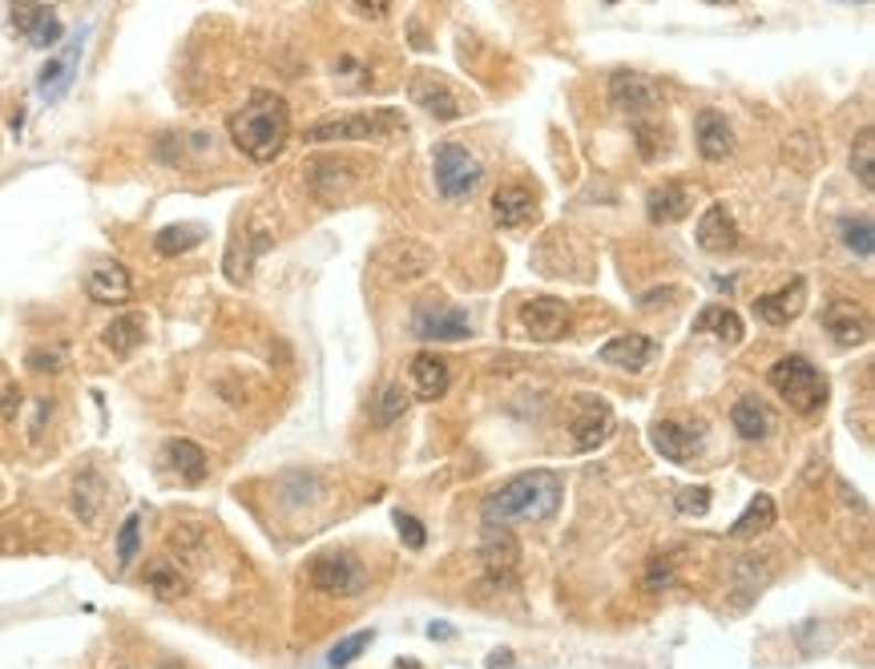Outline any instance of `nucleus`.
Listing matches in <instances>:
<instances>
[{
  "mask_svg": "<svg viewBox=\"0 0 875 669\" xmlns=\"http://www.w3.org/2000/svg\"><path fill=\"white\" fill-rule=\"evenodd\" d=\"M287 138H291V109L270 89H255L231 118V141L250 162H275Z\"/></svg>",
  "mask_w": 875,
  "mask_h": 669,
  "instance_id": "obj_1",
  "label": "nucleus"
},
{
  "mask_svg": "<svg viewBox=\"0 0 875 669\" xmlns=\"http://www.w3.org/2000/svg\"><path fill=\"white\" fill-rule=\"evenodd\" d=\"M561 476L548 468H533L501 484L484 500V525H516V520H548L561 508Z\"/></svg>",
  "mask_w": 875,
  "mask_h": 669,
  "instance_id": "obj_2",
  "label": "nucleus"
},
{
  "mask_svg": "<svg viewBox=\"0 0 875 669\" xmlns=\"http://www.w3.org/2000/svg\"><path fill=\"white\" fill-rule=\"evenodd\" d=\"M770 388L799 416H815L828 403V379L807 355H782L779 364L770 367Z\"/></svg>",
  "mask_w": 875,
  "mask_h": 669,
  "instance_id": "obj_3",
  "label": "nucleus"
},
{
  "mask_svg": "<svg viewBox=\"0 0 875 669\" xmlns=\"http://www.w3.org/2000/svg\"><path fill=\"white\" fill-rule=\"evenodd\" d=\"M392 130H399V118L392 109H372V114H343V118H323L307 126L303 141L328 145V141H380Z\"/></svg>",
  "mask_w": 875,
  "mask_h": 669,
  "instance_id": "obj_4",
  "label": "nucleus"
},
{
  "mask_svg": "<svg viewBox=\"0 0 875 669\" xmlns=\"http://www.w3.org/2000/svg\"><path fill=\"white\" fill-rule=\"evenodd\" d=\"M480 177H484V165L460 141H440L436 145V190H440L444 198L452 202L468 198L480 186Z\"/></svg>",
  "mask_w": 875,
  "mask_h": 669,
  "instance_id": "obj_5",
  "label": "nucleus"
},
{
  "mask_svg": "<svg viewBox=\"0 0 875 669\" xmlns=\"http://www.w3.org/2000/svg\"><path fill=\"white\" fill-rule=\"evenodd\" d=\"M408 97H412V106L424 109V114L436 121H460L468 114V101L460 97V89H456L448 77H440V73H428V69L412 73Z\"/></svg>",
  "mask_w": 875,
  "mask_h": 669,
  "instance_id": "obj_6",
  "label": "nucleus"
},
{
  "mask_svg": "<svg viewBox=\"0 0 875 669\" xmlns=\"http://www.w3.org/2000/svg\"><path fill=\"white\" fill-rule=\"evenodd\" d=\"M609 106L626 114L630 121H642V118H654L658 109H662V94H658V85L642 73H630L621 69L609 77Z\"/></svg>",
  "mask_w": 875,
  "mask_h": 669,
  "instance_id": "obj_7",
  "label": "nucleus"
},
{
  "mask_svg": "<svg viewBox=\"0 0 875 669\" xmlns=\"http://www.w3.org/2000/svg\"><path fill=\"white\" fill-rule=\"evenodd\" d=\"M412 331L420 335V339H436V343H460L472 335V323H468L465 311H456V306H444L433 303V299H424V303L412 306Z\"/></svg>",
  "mask_w": 875,
  "mask_h": 669,
  "instance_id": "obj_8",
  "label": "nucleus"
},
{
  "mask_svg": "<svg viewBox=\"0 0 875 669\" xmlns=\"http://www.w3.org/2000/svg\"><path fill=\"white\" fill-rule=\"evenodd\" d=\"M363 569L351 552H319L316 564H311V585L319 593H331V597H355L363 589Z\"/></svg>",
  "mask_w": 875,
  "mask_h": 669,
  "instance_id": "obj_9",
  "label": "nucleus"
},
{
  "mask_svg": "<svg viewBox=\"0 0 875 669\" xmlns=\"http://www.w3.org/2000/svg\"><path fill=\"white\" fill-rule=\"evenodd\" d=\"M9 21L33 48H53L61 41V33H65L57 12L49 9V4H36V0H12Z\"/></svg>",
  "mask_w": 875,
  "mask_h": 669,
  "instance_id": "obj_10",
  "label": "nucleus"
},
{
  "mask_svg": "<svg viewBox=\"0 0 875 669\" xmlns=\"http://www.w3.org/2000/svg\"><path fill=\"white\" fill-rule=\"evenodd\" d=\"M569 432H573V447H577V452H594L597 444H606V435L613 432V411H609V403L597 400V396H577Z\"/></svg>",
  "mask_w": 875,
  "mask_h": 669,
  "instance_id": "obj_11",
  "label": "nucleus"
},
{
  "mask_svg": "<svg viewBox=\"0 0 875 669\" xmlns=\"http://www.w3.org/2000/svg\"><path fill=\"white\" fill-rule=\"evenodd\" d=\"M521 327L533 335L537 343H553L569 331V303L565 299H553V294H537L521 303Z\"/></svg>",
  "mask_w": 875,
  "mask_h": 669,
  "instance_id": "obj_12",
  "label": "nucleus"
},
{
  "mask_svg": "<svg viewBox=\"0 0 875 669\" xmlns=\"http://www.w3.org/2000/svg\"><path fill=\"white\" fill-rule=\"evenodd\" d=\"M85 36H89V29H77L70 41V53L53 57L45 69L36 73V94L45 97V101H61L73 89V77H77V65H82L85 53Z\"/></svg>",
  "mask_w": 875,
  "mask_h": 669,
  "instance_id": "obj_13",
  "label": "nucleus"
},
{
  "mask_svg": "<svg viewBox=\"0 0 875 669\" xmlns=\"http://www.w3.org/2000/svg\"><path fill=\"white\" fill-rule=\"evenodd\" d=\"M803 306H807V282L794 279V282H787V287H779V291L759 294L755 315H759L762 323H770V327H787L791 319L803 315Z\"/></svg>",
  "mask_w": 875,
  "mask_h": 669,
  "instance_id": "obj_14",
  "label": "nucleus"
},
{
  "mask_svg": "<svg viewBox=\"0 0 875 669\" xmlns=\"http://www.w3.org/2000/svg\"><path fill=\"white\" fill-rule=\"evenodd\" d=\"M85 294L94 299V303H126L129 294H134V279H129V270L121 267L117 259H102L89 274H85Z\"/></svg>",
  "mask_w": 875,
  "mask_h": 669,
  "instance_id": "obj_15",
  "label": "nucleus"
},
{
  "mask_svg": "<svg viewBox=\"0 0 875 669\" xmlns=\"http://www.w3.org/2000/svg\"><path fill=\"white\" fill-rule=\"evenodd\" d=\"M533 214H537V198L521 182H509V186H501L492 194V223L501 226V230H521Z\"/></svg>",
  "mask_w": 875,
  "mask_h": 669,
  "instance_id": "obj_16",
  "label": "nucleus"
},
{
  "mask_svg": "<svg viewBox=\"0 0 875 669\" xmlns=\"http://www.w3.org/2000/svg\"><path fill=\"white\" fill-rule=\"evenodd\" d=\"M694 141H698V153L706 162H726L735 150V130L718 109H702L694 118Z\"/></svg>",
  "mask_w": 875,
  "mask_h": 669,
  "instance_id": "obj_17",
  "label": "nucleus"
},
{
  "mask_svg": "<svg viewBox=\"0 0 875 669\" xmlns=\"http://www.w3.org/2000/svg\"><path fill=\"white\" fill-rule=\"evenodd\" d=\"M738 223L735 214L726 211V202H711L706 214L698 218V247L711 250V255H726V250L738 247Z\"/></svg>",
  "mask_w": 875,
  "mask_h": 669,
  "instance_id": "obj_18",
  "label": "nucleus"
},
{
  "mask_svg": "<svg viewBox=\"0 0 875 669\" xmlns=\"http://www.w3.org/2000/svg\"><path fill=\"white\" fill-rule=\"evenodd\" d=\"M823 327L835 335L840 347H860L872 335V323H867L864 311H855V303H840V299L823 306Z\"/></svg>",
  "mask_w": 875,
  "mask_h": 669,
  "instance_id": "obj_19",
  "label": "nucleus"
},
{
  "mask_svg": "<svg viewBox=\"0 0 875 669\" xmlns=\"http://www.w3.org/2000/svg\"><path fill=\"white\" fill-rule=\"evenodd\" d=\"M480 561L492 576H509L521 561V544L509 532V525H489L484 529V540H480Z\"/></svg>",
  "mask_w": 875,
  "mask_h": 669,
  "instance_id": "obj_20",
  "label": "nucleus"
},
{
  "mask_svg": "<svg viewBox=\"0 0 875 669\" xmlns=\"http://www.w3.org/2000/svg\"><path fill=\"white\" fill-rule=\"evenodd\" d=\"M654 447L665 460L686 464V460H694L702 452V432L698 428H690V423L662 420V423H654Z\"/></svg>",
  "mask_w": 875,
  "mask_h": 669,
  "instance_id": "obj_21",
  "label": "nucleus"
},
{
  "mask_svg": "<svg viewBox=\"0 0 875 669\" xmlns=\"http://www.w3.org/2000/svg\"><path fill=\"white\" fill-rule=\"evenodd\" d=\"M694 198H690V190L682 182H662L645 194V214H650V223L654 226H670L677 218H686Z\"/></svg>",
  "mask_w": 875,
  "mask_h": 669,
  "instance_id": "obj_22",
  "label": "nucleus"
},
{
  "mask_svg": "<svg viewBox=\"0 0 875 669\" xmlns=\"http://www.w3.org/2000/svg\"><path fill=\"white\" fill-rule=\"evenodd\" d=\"M408 379H412V391H416V400H440L444 391H448V364H444L440 355L433 352H420L412 355L408 364Z\"/></svg>",
  "mask_w": 875,
  "mask_h": 669,
  "instance_id": "obj_23",
  "label": "nucleus"
},
{
  "mask_svg": "<svg viewBox=\"0 0 875 669\" xmlns=\"http://www.w3.org/2000/svg\"><path fill=\"white\" fill-rule=\"evenodd\" d=\"M654 339H645V335H613V339L597 352V359L609 367H626V371H642L650 359H654Z\"/></svg>",
  "mask_w": 875,
  "mask_h": 669,
  "instance_id": "obj_24",
  "label": "nucleus"
},
{
  "mask_svg": "<svg viewBox=\"0 0 875 669\" xmlns=\"http://www.w3.org/2000/svg\"><path fill=\"white\" fill-rule=\"evenodd\" d=\"M694 331H698V335H714V339L726 343V347H738V343H743V335H747L743 319H738L735 311H730V306H723V303L702 306L698 319H694Z\"/></svg>",
  "mask_w": 875,
  "mask_h": 669,
  "instance_id": "obj_25",
  "label": "nucleus"
},
{
  "mask_svg": "<svg viewBox=\"0 0 875 669\" xmlns=\"http://www.w3.org/2000/svg\"><path fill=\"white\" fill-rule=\"evenodd\" d=\"M73 512L82 525H97L102 517V505H106V481L97 476L94 468H82V476L73 481V496H70Z\"/></svg>",
  "mask_w": 875,
  "mask_h": 669,
  "instance_id": "obj_26",
  "label": "nucleus"
},
{
  "mask_svg": "<svg viewBox=\"0 0 875 669\" xmlns=\"http://www.w3.org/2000/svg\"><path fill=\"white\" fill-rule=\"evenodd\" d=\"M730 423H735V432L743 435V440H767V435L775 432V416H770V408L759 400H750V396L730 408Z\"/></svg>",
  "mask_w": 875,
  "mask_h": 669,
  "instance_id": "obj_27",
  "label": "nucleus"
},
{
  "mask_svg": "<svg viewBox=\"0 0 875 669\" xmlns=\"http://www.w3.org/2000/svg\"><path fill=\"white\" fill-rule=\"evenodd\" d=\"M141 339H146V319L134 315V311H129V315H117L114 323L102 331V343H106L114 355H121V359L138 352Z\"/></svg>",
  "mask_w": 875,
  "mask_h": 669,
  "instance_id": "obj_28",
  "label": "nucleus"
},
{
  "mask_svg": "<svg viewBox=\"0 0 875 669\" xmlns=\"http://www.w3.org/2000/svg\"><path fill=\"white\" fill-rule=\"evenodd\" d=\"M166 460H170V468H174L186 484H202L206 481V472H211L206 452H202L199 444H190V440H170V444H166Z\"/></svg>",
  "mask_w": 875,
  "mask_h": 669,
  "instance_id": "obj_29",
  "label": "nucleus"
},
{
  "mask_svg": "<svg viewBox=\"0 0 875 669\" xmlns=\"http://www.w3.org/2000/svg\"><path fill=\"white\" fill-rule=\"evenodd\" d=\"M202 238H206V226L174 223V226H162V230L153 235V250L166 255V259H174V255H186V250L202 247Z\"/></svg>",
  "mask_w": 875,
  "mask_h": 669,
  "instance_id": "obj_30",
  "label": "nucleus"
},
{
  "mask_svg": "<svg viewBox=\"0 0 875 669\" xmlns=\"http://www.w3.org/2000/svg\"><path fill=\"white\" fill-rule=\"evenodd\" d=\"M770 581V564L762 561V557H743V561L735 564V605L738 609H747L750 601L759 597L762 585Z\"/></svg>",
  "mask_w": 875,
  "mask_h": 669,
  "instance_id": "obj_31",
  "label": "nucleus"
},
{
  "mask_svg": "<svg viewBox=\"0 0 875 669\" xmlns=\"http://www.w3.org/2000/svg\"><path fill=\"white\" fill-rule=\"evenodd\" d=\"M770 525H775V500H770L767 493H759L747 508H743V517L730 525V537L750 540V537H759V532H767Z\"/></svg>",
  "mask_w": 875,
  "mask_h": 669,
  "instance_id": "obj_32",
  "label": "nucleus"
},
{
  "mask_svg": "<svg viewBox=\"0 0 875 669\" xmlns=\"http://www.w3.org/2000/svg\"><path fill=\"white\" fill-rule=\"evenodd\" d=\"M840 238H843V247L855 250L860 259H872V255H875L872 214H855V218H843V223H840Z\"/></svg>",
  "mask_w": 875,
  "mask_h": 669,
  "instance_id": "obj_33",
  "label": "nucleus"
},
{
  "mask_svg": "<svg viewBox=\"0 0 875 669\" xmlns=\"http://www.w3.org/2000/svg\"><path fill=\"white\" fill-rule=\"evenodd\" d=\"M852 174L860 177V186L872 194L875 190V133H872V126H864L860 138H855V145H852Z\"/></svg>",
  "mask_w": 875,
  "mask_h": 669,
  "instance_id": "obj_34",
  "label": "nucleus"
},
{
  "mask_svg": "<svg viewBox=\"0 0 875 669\" xmlns=\"http://www.w3.org/2000/svg\"><path fill=\"white\" fill-rule=\"evenodd\" d=\"M146 585H150L162 601H174V597H182V593H186V576L178 573L170 561H153L150 573H146Z\"/></svg>",
  "mask_w": 875,
  "mask_h": 669,
  "instance_id": "obj_35",
  "label": "nucleus"
},
{
  "mask_svg": "<svg viewBox=\"0 0 875 669\" xmlns=\"http://www.w3.org/2000/svg\"><path fill=\"white\" fill-rule=\"evenodd\" d=\"M665 126L662 121H654V118H642V121H633V141H638V153H642V162H658L665 153Z\"/></svg>",
  "mask_w": 875,
  "mask_h": 669,
  "instance_id": "obj_36",
  "label": "nucleus"
},
{
  "mask_svg": "<svg viewBox=\"0 0 875 669\" xmlns=\"http://www.w3.org/2000/svg\"><path fill=\"white\" fill-rule=\"evenodd\" d=\"M138 549H141V517L134 512V517H126L121 520V529H117V564L129 569L134 557H138Z\"/></svg>",
  "mask_w": 875,
  "mask_h": 669,
  "instance_id": "obj_37",
  "label": "nucleus"
},
{
  "mask_svg": "<svg viewBox=\"0 0 875 669\" xmlns=\"http://www.w3.org/2000/svg\"><path fill=\"white\" fill-rule=\"evenodd\" d=\"M372 629H360V634H351V637H343L339 646H331V654H328V666L331 669H343V666H351V661L360 658L363 649L372 646Z\"/></svg>",
  "mask_w": 875,
  "mask_h": 669,
  "instance_id": "obj_38",
  "label": "nucleus"
},
{
  "mask_svg": "<svg viewBox=\"0 0 875 669\" xmlns=\"http://www.w3.org/2000/svg\"><path fill=\"white\" fill-rule=\"evenodd\" d=\"M674 508L682 512V517H706L711 512V488H682L674 500Z\"/></svg>",
  "mask_w": 875,
  "mask_h": 669,
  "instance_id": "obj_39",
  "label": "nucleus"
},
{
  "mask_svg": "<svg viewBox=\"0 0 875 669\" xmlns=\"http://www.w3.org/2000/svg\"><path fill=\"white\" fill-rule=\"evenodd\" d=\"M29 367L33 371H61L65 367V347H36V352H29Z\"/></svg>",
  "mask_w": 875,
  "mask_h": 669,
  "instance_id": "obj_40",
  "label": "nucleus"
},
{
  "mask_svg": "<svg viewBox=\"0 0 875 669\" xmlns=\"http://www.w3.org/2000/svg\"><path fill=\"white\" fill-rule=\"evenodd\" d=\"M404 408H408V396H404V388H387L384 400H380V423H392L396 416H404Z\"/></svg>",
  "mask_w": 875,
  "mask_h": 669,
  "instance_id": "obj_41",
  "label": "nucleus"
},
{
  "mask_svg": "<svg viewBox=\"0 0 875 669\" xmlns=\"http://www.w3.org/2000/svg\"><path fill=\"white\" fill-rule=\"evenodd\" d=\"M396 525H399V537H404V544L408 549H424V525L416 517H408V512H396Z\"/></svg>",
  "mask_w": 875,
  "mask_h": 669,
  "instance_id": "obj_42",
  "label": "nucleus"
},
{
  "mask_svg": "<svg viewBox=\"0 0 875 669\" xmlns=\"http://www.w3.org/2000/svg\"><path fill=\"white\" fill-rule=\"evenodd\" d=\"M658 581H662V585H670V581H674V561H670V557H654V564H650L645 585L658 589Z\"/></svg>",
  "mask_w": 875,
  "mask_h": 669,
  "instance_id": "obj_43",
  "label": "nucleus"
},
{
  "mask_svg": "<svg viewBox=\"0 0 875 669\" xmlns=\"http://www.w3.org/2000/svg\"><path fill=\"white\" fill-rule=\"evenodd\" d=\"M348 4L360 12V17H372V21L387 17V9H392V0H348Z\"/></svg>",
  "mask_w": 875,
  "mask_h": 669,
  "instance_id": "obj_44",
  "label": "nucleus"
},
{
  "mask_svg": "<svg viewBox=\"0 0 875 669\" xmlns=\"http://www.w3.org/2000/svg\"><path fill=\"white\" fill-rule=\"evenodd\" d=\"M0 408H4V416H12V411L21 408V391H17V388L4 391V400H0Z\"/></svg>",
  "mask_w": 875,
  "mask_h": 669,
  "instance_id": "obj_45",
  "label": "nucleus"
},
{
  "mask_svg": "<svg viewBox=\"0 0 875 669\" xmlns=\"http://www.w3.org/2000/svg\"><path fill=\"white\" fill-rule=\"evenodd\" d=\"M497 666H513V649H497L489 658V669H497Z\"/></svg>",
  "mask_w": 875,
  "mask_h": 669,
  "instance_id": "obj_46",
  "label": "nucleus"
},
{
  "mask_svg": "<svg viewBox=\"0 0 875 669\" xmlns=\"http://www.w3.org/2000/svg\"><path fill=\"white\" fill-rule=\"evenodd\" d=\"M396 669H420V666H416V661H412V658H404V661H399V666H396Z\"/></svg>",
  "mask_w": 875,
  "mask_h": 669,
  "instance_id": "obj_47",
  "label": "nucleus"
},
{
  "mask_svg": "<svg viewBox=\"0 0 875 669\" xmlns=\"http://www.w3.org/2000/svg\"><path fill=\"white\" fill-rule=\"evenodd\" d=\"M158 669H186V666H178V661H162Z\"/></svg>",
  "mask_w": 875,
  "mask_h": 669,
  "instance_id": "obj_48",
  "label": "nucleus"
},
{
  "mask_svg": "<svg viewBox=\"0 0 875 669\" xmlns=\"http://www.w3.org/2000/svg\"><path fill=\"white\" fill-rule=\"evenodd\" d=\"M711 4H735V0H711Z\"/></svg>",
  "mask_w": 875,
  "mask_h": 669,
  "instance_id": "obj_49",
  "label": "nucleus"
},
{
  "mask_svg": "<svg viewBox=\"0 0 875 669\" xmlns=\"http://www.w3.org/2000/svg\"><path fill=\"white\" fill-rule=\"evenodd\" d=\"M609 4H618V0H609Z\"/></svg>",
  "mask_w": 875,
  "mask_h": 669,
  "instance_id": "obj_50",
  "label": "nucleus"
},
{
  "mask_svg": "<svg viewBox=\"0 0 875 669\" xmlns=\"http://www.w3.org/2000/svg\"><path fill=\"white\" fill-rule=\"evenodd\" d=\"M860 4H864V0H860Z\"/></svg>",
  "mask_w": 875,
  "mask_h": 669,
  "instance_id": "obj_51",
  "label": "nucleus"
}]
</instances>
